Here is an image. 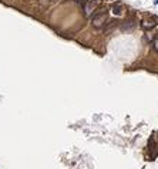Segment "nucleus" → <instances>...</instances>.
<instances>
[{"label":"nucleus","instance_id":"nucleus-2","mask_svg":"<svg viewBox=\"0 0 158 169\" xmlns=\"http://www.w3.org/2000/svg\"><path fill=\"white\" fill-rule=\"evenodd\" d=\"M98 7V0H87V3L84 5V16L91 17L94 12H97Z\"/></svg>","mask_w":158,"mask_h":169},{"label":"nucleus","instance_id":"nucleus-6","mask_svg":"<svg viewBox=\"0 0 158 169\" xmlns=\"http://www.w3.org/2000/svg\"><path fill=\"white\" fill-rule=\"evenodd\" d=\"M154 5H158V0H154Z\"/></svg>","mask_w":158,"mask_h":169},{"label":"nucleus","instance_id":"nucleus-3","mask_svg":"<svg viewBox=\"0 0 158 169\" xmlns=\"http://www.w3.org/2000/svg\"><path fill=\"white\" fill-rule=\"evenodd\" d=\"M155 25H157V17H147V19H142L141 22V27L144 30H151L155 27Z\"/></svg>","mask_w":158,"mask_h":169},{"label":"nucleus","instance_id":"nucleus-5","mask_svg":"<svg viewBox=\"0 0 158 169\" xmlns=\"http://www.w3.org/2000/svg\"><path fill=\"white\" fill-rule=\"evenodd\" d=\"M152 46H154V50H155V52H158V36L154 39V42H152Z\"/></svg>","mask_w":158,"mask_h":169},{"label":"nucleus","instance_id":"nucleus-1","mask_svg":"<svg viewBox=\"0 0 158 169\" xmlns=\"http://www.w3.org/2000/svg\"><path fill=\"white\" fill-rule=\"evenodd\" d=\"M107 22H108V12H107V9H101L93 17V27L94 29H104Z\"/></svg>","mask_w":158,"mask_h":169},{"label":"nucleus","instance_id":"nucleus-7","mask_svg":"<svg viewBox=\"0 0 158 169\" xmlns=\"http://www.w3.org/2000/svg\"><path fill=\"white\" fill-rule=\"evenodd\" d=\"M51 2H53V0H51Z\"/></svg>","mask_w":158,"mask_h":169},{"label":"nucleus","instance_id":"nucleus-4","mask_svg":"<svg viewBox=\"0 0 158 169\" xmlns=\"http://www.w3.org/2000/svg\"><path fill=\"white\" fill-rule=\"evenodd\" d=\"M121 12H122V6L120 5V3H115V5H113V13L114 15H121Z\"/></svg>","mask_w":158,"mask_h":169}]
</instances>
